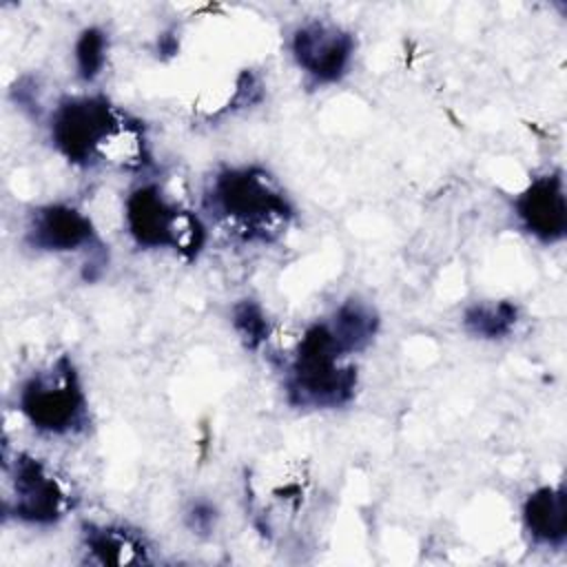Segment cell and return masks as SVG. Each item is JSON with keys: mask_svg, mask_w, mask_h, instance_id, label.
<instances>
[{"mask_svg": "<svg viewBox=\"0 0 567 567\" xmlns=\"http://www.w3.org/2000/svg\"><path fill=\"white\" fill-rule=\"evenodd\" d=\"M11 476V496L4 501V512L27 523H55L71 509L66 485L38 458L18 454L13 465H7Z\"/></svg>", "mask_w": 567, "mask_h": 567, "instance_id": "8992f818", "label": "cell"}, {"mask_svg": "<svg viewBox=\"0 0 567 567\" xmlns=\"http://www.w3.org/2000/svg\"><path fill=\"white\" fill-rule=\"evenodd\" d=\"M126 228L142 248H173L186 259H193L204 244L202 221L162 195L155 184L135 188L126 199Z\"/></svg>", "mask_w": 567, "mask_h": 567, "instance_id": "5b68a950", "label": "cell"}, {"mask_svg": "<svg viewBox=\"0 0 567 567\" xmlns=\"http://www.w3.org/2000/svg\"><path fill=\"white\" fill-rule=\"evenodd\" d=\"M518 323V308L512 301H478L463 315V326L478 339H503Z\"/></svg>", "mask_w": 567, "mask_h": 567, "instance_id": "4fadbf2b", "label": "cell"}, {"mask_svg": "<svg viewBox=\"0 0 567 567\" xmlns=\"http://www.w3.org/2000/svg\"><path fill=\"white\" fill-rule=\"evenodd\" d=\"M27 241L35 250L71 252L93 246L95 230L82 210L69 204H49L31 213L27 224Z\"/></svg>", "mask_w": 567, "mask_h": 567, "instance_id": "9c48e42d", "label": "cell"}, {"mask_svg": "<svg viewBox=\"0 0 567 567\" xmlns=\"http://www.w3.org/2000/svg\"><path fill=\"white\" fill-rule=\"evenodd\" d=\"M341 348L328 323H312L297 343L286 390L290 403L299 408H337L352 399L357 370L343 359Z\"/></svg>", "mask_w": 567, "mask_h": 567, "instance_id": "7a4b0ae2", "label": "cell"}, {"mask_svg": "<svg viewBox=\"0 0 567 567\" xmlns=\"http://www.w3.org/2000/svg\"><path fill=\"white\" fill-rule=\"evenodd\" d=\"M206 208L246 241H275L292 217L286 195L255 166L219 171L206 190Z\"/></svg>", "mask_w": 567, "mask_h": 567, "instance_id": "6da1fadb", "label": "cell"}, {"mask_svg": "<svg viewBox=\"0 0 567 567\" xmlns=\"http://www.w3.org/2000/svg\"><path fill=\"white\" fill-rule=\"evenodd\" d=\"M516 215L523 228L545 244H556L567 233V204L565 182L560 173H547L536 179L516 197Z\"/></svg>", "mask_w": 567, "mask_h": 567, "instance_id": "ba28073f", "label": "cell"}, {"mask_svg": "<svg viewBox=\"0 0 567 567\" xmlns=\"http://www.w3.org/2000/svg\"><path fill=\"white\" fill-rule=\"evenodd\" d=\"M297 66L319 84L337 82L354 55V38L337 24L310 20L295 29L290 40Z\"/></svg>", "mask_w": 567, "mask_h": 567, "instance_id": "52a82bcc", "label": "cell"}, {"mask_svg": "<svg viewBox=\"0 0 567 567\" xmlns=\"http://www.w3.org/2000/svg\"><path fill=\"white\" fill-rule=\"evenodd\" d=\"M20 410L44 434L64 436L84 427L86 399L69 357H60L22 385Z\"/></svg>", "mask_w": 567, "mask_h": 567, "instance_id": "277c9868", "label": "cell"}, {"mask_svg": "<svg viewBox=\"0 0 567 567\" xmlns=\"http://www.w3.org/2000/svg\"><path fill=\"white\" fill-rule=\"evenodd\" d=\"M233 328L246 348L257 350L268 339V319L259 303L246 299L233 308Z\"/></svg>", "mask_w": 567, "mask_h": 567, "instance_id": "9a60e30c", "label": "cell"}, {"mask_svg": "<svg viewBox=\"0 0 567 567\" xmlns=\"http://www.w3.org/2000/svg\"><path fill=\"white\" fill-rule=\"evenodd\" d=\"M106 49H109V40L102 29L89 27L80 33L75 42V66L82 80L91 82L100 75L106 62Z\"/></svg>", "mask_w": 567, "mask_h": 567, "instance_id": "5bb4252c", "label": "cell"}, {"mask_svg": "<svg viewBox=\"0 0 567 567\" xmlns=\"http://www.w3.org/2000/svg\"><path fill=\"white\" fill-rule=\"evenodd\" d=\"M341 348L350 352L363 350L377 334L379 317L372 308L361 301H346L334 312V319L328 323Z\"/></svg>", "mask_w": 567, "mask_h": 567, "instance_id": "8fae6325", "label": "cell"}, {"mask_svg": "<svg viewBox=\"0 0 567 567\" xmlns=\"http://www.w3.org/2000/svg\"><path fill=\"white\" fill-rule=\"evenodd\" d=\"M523 523L534 543L560 547L567 536L563 487H540L532 492L523 505Z\"/></svg>", "mask_w": 567, "mask_h": 567, "instance_id": "30bf717a", "label": "cell"}, {"mask_svg": "<svg viewBox=\"0 0 567 567\" xmlns=\"http://www.w3.org/2000/svg\"><path fill=\"white\" fill-rule=\"evenodd\" d=\"M84 545L104 565H128L144 560V545L131 532L120 527H89Z\"/></svg>", "mask_w": 567, "mask_h": 567, "instance_id": "7c38bea8", "label": "cell"}, {"mask_svg": "<svg viewBox=\"0 0 567 567\" xmlns=\"http://www.w3.org/2000/svg\"><path fill=\"white\" fill-rule=\"evenodd\" d=\"M128 115L100 95L66 97L51 117V140L73 164L104 162V155Z\"/></svg>", "mask_w": 567, "mask_h": 567, "instance_id": "3957f363", "label": "cell"}, {"mask_svg": "<svg viewBox=\"0 0 567 567\" xmlns=\"http://www.w3.org/2000/svg\"><path fill=\"white\" fill-rule=\"evenodd\" d=\"M188 518H190V527L193 529H204L206 532V529H210V525L215 520V509L210 505H206V503H197L190 509Z\"/></svg>", "mask_w": 567, "mask_h": 567, "instance_id": "2e32d148", "label": "cell"}]
</instances>
